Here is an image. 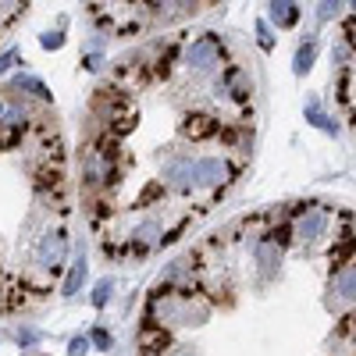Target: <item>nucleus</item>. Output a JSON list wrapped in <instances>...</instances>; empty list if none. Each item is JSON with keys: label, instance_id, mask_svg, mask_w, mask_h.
Returning a JSON list of instances; mask_svg holds the SVG:
<instances>
[{"label": "nucleus", "instance_id": "obj_1", "mask_svg": "<svg viewBox=\"0 0 356 356\" xmlns=\"http://www.w3.org/2000/svg\"><path fill=\"white\" fill-rule=\"evenodd\" d=\"M221 61H225V43H221V36H214V33L193 40V43L182 50L186 72H193V75H200V79H203V75H214V72L221 68Z\"/></svg>", "mask_w": 356, "mask_h": 356}, {"label": "nucleus", "instance_id": "obj_2", "mask_svg": "<svg viewBox=\"0 0 356 356\" xmlns=\"http://www.w3.org/2000/svg\"><path fill=\"white\" fill-rule=\"evenodd\" d=\"M65 260H68V232L61 225L43 228L40 243H36V267L54 282L57 275L65 271Z\"/></svg>", "mask_w": 356, "mask_h": 356}, {"label": "nucleus", "instance_id": "obj_3", "mask_svg": "<svg viewBox=\"0 0 356 356\" xmlns=\"http://www.w3.org/2000/svg\"><path fill=\"white\" fill-rule=\"evenodd\" d=\"M161 186L171 189L175 196L196 193V157L193 154H175L161 164Z\"/></svg>", "mask_w": 356, "mask_h": 356}, {"label": "nucleus", "instance_id": "obj_4", "mask_svg": "<svg viewBox=\"0 0 356 356\" xmlns=\"http://www.w3.org/2000/svg\"><path fill=\"white\" fill-rule=\"evenodd\" d=\"M232 175H235V168H232L228 157H218V154L196 157V193L200 189H221V186H228Z\"/></svg>", "mask_w": 356, "mask_h": 356}, {"label": "nucleus", "instance_id": "obj_5", "mask_svg": "<svg viewBox=\"0 0 356 356\" xmlns=\"http://www.w3.org/2000/svg\"><path fill=\"white\" fill-rule=\"evenodd\" d=\"M324 232H328V211L324 207H307V214H300V221L292 228V235L300 243H317Z\"/></svg>", "mask_w": 356, "mask_h": 356}, {"label": "nucleus", "instance_id": "obj_6", "mask_svg": "<svg viewBox=\"0 0 356 356\" xmlns=\"http://www.w3.org/2000/svg\"><path fill=\"white\" fill-rule=\"evenodd\" d=\"M253 260H257V267H260L264 278H271V275L278 271V264H282V243L275 239L271 232H267L264 239L253 243Z\"/></svg>", "mask_w": 356, "mask_h": 356}, {"label": "nucleus", "instance_id": "obj_7", "mask_svg": "<svg viewBox=\"0 0 356 356\" xmlns=\"http://www.w3.org/2000/svg\"><path fill=\"white\" fill-rule=\"evenodd\" d=\"M300 4H296V0H271V4H267V18H271V25L275 29H296L300 25Z\"/></svg>", "mask_w": 356, "mask_h": 356}, {"label": "nucleus", "instance_id": "obj_8", "mask_svg": "<svg viewBox=\"0 0 356 356\" xmlns=\"http://www.w3.org/2000/svg\"><path fill=\"white\" fill-rule=\"evenodd\" d=\"M332 292L339 296V300H346V303H356V260L342 264L339 271H335V278H332Z\"/></svg>", "mask_w": 356, "mask_h": 356}, {"label": "nucleus", "instance_id": "obj_9", "mask_svg": "<svg viewBox=\"0 0 356 356\" xmlns=\"http://www.w3.org/2000/svg\"><path fill=\"white\" fill-rule=\"evenodd\" d=\"M11 86L18 89V93H25V97H36V100H43V104L50 100V89H47V86H43L36 75H15V79H11Z\"/></svg>", "mask_w": 356, "mask_h": 356}, {"label": "nucleus", "instance_id": "obj_10", "mask_svg": "<svg viewBox=\"0 0 356 356\" xmlns=\"http://www.w3.org/2000/svg\"><path fill=\"white\" fill-rule=\"evenodd\" d=\"M314 61H317V40H307V43H303L300 50H296V61H292V72H296V75L303 79V75H307V72L314 68Z\"/></svg>", "mask_w": 356, "mask_h": 356}, {"label": "nucleus", "instance_id": "obj_11", "mask_svg": "<svg viewBox=\"0 0 356 356\" xmlns=\"http://www.w3.org/2000/svg\"><path fill=\"white\" fill-rule=\"evenodd\" d=\"M307 122H310L314 129H321V132H328V136H339V125H335L324 111H321V104H317V100H307Z\"/></svg>", "mask_w": 356, "mask_h": 356}, {"label": "nucleus", "instance_id": "obj_12", "mask_svg": "<svg viewBox=\"0 0 356 356\" xmlns=\"http://www.w3.org/2000/svg\"><path fill=\"white\" fill-rule=\"evenodd\" d=\"M86 275H89V267H86V260L79 257L75 264H72V271H68V282H65V296H75L82 285H86Z\"/></svg>", "mask_w": 356, "mask_h": 356}, {"label": "nucleus", "instance_id": "obj_13", "mask_svg": "<svg viewBox=\"0 0 356 356\" xmlns=\"http://www.w3.org/2000/svg\"><path fill=\"white\" fill-rule=\"evenodd\" d=\"M111 296H114V282H111V278H104V282H97V285H93V296H89V303H93L97 310H104V307L111 303Z\"/></svg>", "mask_w": 356, "mask_h": 356}, {"label": "nucleus", "instance_id": "obj_14", "mask_svg": "<svg viewBox=\"0 0 356 356\" xmlns=\"http://www.w3.org/2000/svg\"><path fill=\"white\" fill-rule=\"evenodd\" d=\"M342 4H346V0H321V4H317V22H321V25L332 22V18L342 11Z\"/></svg>", "mask_w": 356, "mask_h": 356}, {"label": "nucleus", "instance_id": "obj_15", "mask_svg": "<svg viewBox=\"0 0 356 356\" xmlns=\"http://www.w3.org/2000/svg\"><path fill=\"white\" fill-rule=\"evenodd\" d=\"M18 11H25V8H22V0H0V29H4L8 22H15Z\"/></svg>", "mask_w": 356, "mask_h": 356}, {"label": "nucleus", "instance_id": "obj_16", "mask_svg": "<svg viewBox=\"0 0 356 356\" xmlns=\"http://www.w3.org/2000/svg\"><path fill=\"white\" fill-rule=\"evenodd\" d=\"M89 342H93L97 349H104V353H111V349H114V335H111L107 328H93V335H89Z\"/></svg>", "mask_w": 356, "mask_h": 356}, {"label": "nucleus", "instance_id": "obj_17", "mask_svg": "<svg viewBox=\"0 0 356 356\" xmlns=\"http://www.w3.org/2000/svg\"><path fill=\"white\" fill-rule=\"evenodd\" d=\"M257 43H260V50H275V36L267 29V22H257Z\"/></svg>", "mask_w": 356, "mask_h": 356}, {"label": "nucleus", "instance_id": "obj_18", "mask_svg": "<svg viewBox=\"0 0 356 356\" xmlns=\"http://www.w3.org/2000/svg\"><path fill=\"white\" fill-rule=\"evenodd\" d=\"M40 47L43 50H61L65 47V33H43L40 36Z\"/></svg>", "mask_w": 356, "mask_h": 356}, {"label": "nucleus", "instance_id": "obj_19", "mask_svg": "<svg viewBox=\"0 0 356 356\" xmlns=\"http://www.w3.org/2000/svg\"><path fill=\"white\" fill-rule=\"evenodd\" d=\"M349 54H353V47H349V40H339L335 43V50H332V57H335V65H349Z\"/></svg>", "mask_w": 356, "mask_h": 356}, {"label": "nucleus", "instance_id": "obj_20", "mask_svg": "<svg viewBox=\"0 0 356 356\" xmlns=\"http://www.w3.org/2000/svg\"><path fill=\"white\" fill-rule=\"evenodd\" d=\"M18 61H22V54H18V50H4V54H0V75H8Z\"/></svg>", "mask_w": 356, "mask_h": 356}, {"label": "nucleus", "instance_id": "obj_21", "mask_svg": "<svg viewBox=\"0 0 356 356\" xmlns=\"http://www.w3.org/2000/svg\"><path fill=\"white\" fill-rule=\"evenodd\" d=\"M15 339H18L22 349H29V346H36V342H40V332H36V328H18Z\"/></svg>", "mask_w": 356, "mask_h": 356}, {"label": "nucleus", "instance_id": "obj_22", "mask_svg": "<svg viewBox=\"0 0 356 356\" xmlns=\"http://www.w3.org/2000/svg\"><path fill=\"white\" fill-rule=\"evenodd\" d=\"M68 353H72V356H86V353H89V339H86V335H75L72 346H68Z\"/></svg>", "mask_w": 356, "mask_h": 356}, {"label": "nucleus", "instance_id": "obj_23", "mask_svg": "<svg viewBox=\"0 0 356 356\" xmlns=\"http://www.w3.org/2000/svg\"><path fill=\"white\" fill-rule=\"evenodd\" d=\"M4 114H8V104H4V100H0V118H4Z\"/></svg>", "mask_w": 356, "mask_h": 356}, {"label": "nucleus", "instance_id": "obj_24", "mask_svg": "<svg viewBox=\"0 0 356 356\" xmlns=\"http://www.w3.org/2000/svg\"><path fill=\"white\" fill-rule=\"evenodd\" d=\"M214 4H218V0H214Z\"/></svg>", "mask_w": 356, "mask_h": 356}]
</instances>
